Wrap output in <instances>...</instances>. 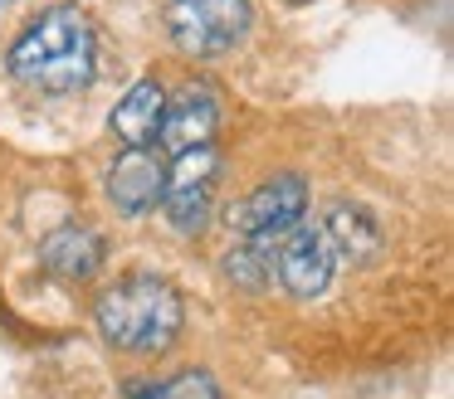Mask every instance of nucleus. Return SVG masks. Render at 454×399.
I'll use <instances>...</instances> for the list:
<instances>
[{
	"mask_svg": "<svg viewBox=\"0 0 454 399\" xmlns=\"http://www.w3.org/2000/svg\"><path fill=\"white\" fill-rule=\"evenodd\" d=\"M11 73L25 88L50 97L83 93L98 73V35H93L89 10L79 5H50L15 35L11 44Z\"/></svg>",
	"mask_w": 454,
	"mask_h": 399,
	"instance_id": "1",
	"label": "nucleus"
},
{
	"mask_svg": "<svg viewBox=\"0 0 454 399\" xmlns=\"http://www.w3.org/2000/svg\"><path fill=\"white\" fill-rule=\"evenodd\" d=\"M93 321L98 336L113 350H132V356H161L171 341L181 336L186 321V302H181L176 282L157 278V272H132V278L113 282L93 302Z\"/></svg>",
	"mask_w": 454,
	"mask_h": 399,
	"instance_id": "2",
	"label": "nucleus"
},
{
	"mask_svg": "<svg viewBox=\"0 0 454 399\" xmlns=\"http://www.w3.org/2000/svg\"><path fill=\"white\" fill-rule=\"evenodd\" d=\"M254 25L249 0H171L167 5V35L191 58H220L235 44H245Z\"/></svg>",
	"mask_w": 454,
	"mask_h": 399,
	"instance_id": "3",
	"label": "nucleus"
},
{
	"mask_svg": "<svg viewBox=\"0 0 454 399\" xmlns=\"http://www.w3.org/2000/svg\"><path fill=\"white\" fill-rule=\"evenodd\" d=\"M220 175V151L215 146H191L176 151L167 165V185H161V210H167L176 234H200L210 219V190Z\"/></svg>",
	"mask_w": 454,
	"mask_h": 399,
	"instance_id": "4",
	"label": "nucleus"
},
{
	"mask_svg": "<svg viewBox=\"0 0 454 399\" xmlns=\"http://www.w3.org/2000/svg\"><path fill=\"white\" fill-rule=\"evenodd\" d=\"M308 214V180L294 171L274 175V180H264L254 195H245V200L230 210V224H235L239 239H259V243H278L294 224H303Z\"/></svg>",
	"mask_w": 454,
	"mask_h": 399,
	"instance_id": "5",
	"label": "nucleus"
},
{
	"mask_svg": "<svg viewBox=\"0 0 454 399\" xmlns=\"http://www.w3.org/2000/svg\"><path fill=\"white\" fill-rule=\"evenodd\" d=\"M337 272V253L327 243L323 224H294V229L278 239L274 249V282H284L288 297L308 302V297H323L327 282Z\"/></svg>",
	"mask_w": 454,
	"mask_h": 399,
	"instance_id": "6",
	"label": "nucleus"
},
{
	"mask_svg": "<svg viewBox=\"0 0 454 399\" xmlns=\"http://www.w3.org/2000/svg\"><path fill=\"white\" fill-rule=\"evenodd\" d=\"M161 185H167V161H161V151H152V146H128V151L108 165V175H103L108 204L122 219H137V214L157 210Z\"/></svg>",
	"mask_w": 454,
	"mask_h": 399,
	"instance_id": "7",
	"label": "nucleus"
},
{
	"mask_svg": "<svg viewBox=\"0 0 454 399\" xmlns=\"http://www.w3.org/2000/svg\"><path fill=\"white\" fill-rule=\"evenodd\" d=\"M215 127H220V103H215V93H210V83H186L176 97H167L157 146L171 156L191 151V146H210Z\"/></svg>",
	"mask_w": 454,
	"mask_h": 399,
	"instance_id": "8",
	"label": "nucleus"
},
{
	"mask_svg": "<svg viewBox=\"0 0 454 399\" xmlns=\"http://www.w3.org/2000/svg\"><path fill=\"white\" fill-rule=\"evenodd\" d=\"M161 112H167V88H161V78H137L118 97V107L108 112V132L122 146H152L161 132Z\"/></svg>",
	"mask_w": 454,
	"mask_h": 399,
	"instance_id": "9",
	"label": "nucleus"
},
{
	"mask_svg": "<svg viewBox=\"0 0 454 399\" xmlns=\"http://www.w3.org/2000/svg\"><path fill=\"white\" fill-rule=\"evenodd\" d=\"M103 239L93 229H83V224H64V229H54L50 239L40 243V268L54 272V278L64 282H89L93 272L103 268Z\"/></svg>",
	"mask_w": 454,
	"mask_h": 399,
	"instance_id": "10",
	"label": "nucleus"
},
{
	"mask_svg": "<svg viewBox=\"0 0 454 399\" xmlns=\"http://www.w3.org/2000/svg\"><path fill=\"white\" fill-rule=\"evenodd\" d=\"M323 234H327V243H333V253L347 258V263H372L376 253H381V243H386L376 214L366 210V204H356V200H337L333 210H327V219H323Z\"/></svg>",
	"mask_w": 454,
	"mask_h": 399,
	"instance_id": "11",
	"label": "nucleus"
},
{
	"mask_svg": "<svg viewBox=\"0 0 454 399\" xmlns=\"http://www.w3.org/2000/svg\"><path fill=\"white\" fill-rule=\"evenodd\" d=\"M274 249L278 243H259V239H239L235 249L225 253V278L245 292H264L274 282Z\"/></svg>",
	"mask_w": 454,
	"mask_h": 399,
	"instance_id": "12",
	"label": "nucleus"
},
{
	"mask_svg": "<svg viewBox=\"0 0 454 399\" xmlns=\"http://www.w3.org/2000/svg\"><path fill=\"white\" fill-rule=\"evenodd\" d=\"M128 389L142 399H225L210 370H181V375L161 380V385H128Z\"/></svg>",
	"mask_w": 454,
	"mask_h": 399,
	"instance_id": "13",
	"label": "nucleus"
}]
</instances>
